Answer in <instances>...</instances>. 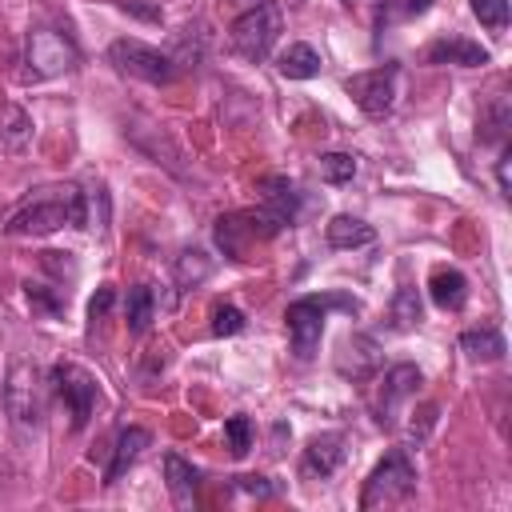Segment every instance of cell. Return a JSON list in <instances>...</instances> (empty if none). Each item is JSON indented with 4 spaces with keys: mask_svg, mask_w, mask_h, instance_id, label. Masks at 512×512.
<instances>
[{
    "mask_svg": "<svg viewBox=\"0 0 512 512\" xmlns=\"http://www.w3.org/2000/svg\"><path fill=\"white\" fill-rule=\"evenodd\" d=\"M88 208H84V192L76 184H48L36 188L32 196L20 200V208H12L8 216V236H44L56 228H84Z\"/></svg>",
    "mask_w": 512,
    "mask_h": 512,
    "instance_id": "obj_1",
    "label": "cell"
},
{
    "mask_svg": "<svg viewBox=\"0 0 512 512\" xmlns=\"http://www.w3.org/2000/svg\"><path fill=\"white\" fill-rule=\"evenodd\" d=\"M332 308H356V304L344 300V296H300V300L288 304L284 324H288L296 360H312V352L320 344V332H324V320H328Z\"/></svg>",
    "mask_w": 512,
    "mask_h": 512,
    "instance_id": "obj_2",
    "label": "cell"
},
{
    "mask_svg": "<svg viewBox=\"0 0 512 512\" xmlns=\"http://www.w3.org/2000/svg\"><path fill=\"white\" fill-rule=\"evenodd\" d=\"M416 492V468L408 460L404 448H392L376 468L372 476L364 480V492H360V508H380V504H396V500H408Z\"/></svg>",
    "mask_w": 512,
    "mask_h": 512,
    "instance_id": "obj_3",
    "label": "cell"
},
{
    "mask_svg": "<svg viewBox=\"0 0 512 512\" xmlns=\"http://www.w3.org/2000/svg\"><path fill=\"white\" fill-rule=\"evenodd\" d=\"M276 36H280V8L272 0H264V4H256L232 20V48L244 60H264L272 52Z\"/></svg>",
    "mask_w": 512,
    "mask_h": 512,
    "instance_id": "obj_4",
    "label": "cell"
},
{
    "mask_svg": "<svg viewBox=\"0 0 512 512\" xmlns=\"http://www.w3.org/2000/svg\"><path fill=\"white\" fill-rule=\"evenodd\" d=\"M4 408L16 424H40L44 420V376L36 364L16 360L4 380Z\"/></svg>",
    "mask_w": 512,
    "mask_h": 512,
    "instance_id": "obj_5",
    "label": "cell"
},
{
    "mask_svg": "<svg viewBox=\"0 0 512 512\" xmlns=\"http://www.w3.org/2000/svg\"><path fill=\"white\" fill-rule=\"evenodd\" d=\"M108 60L120 68V72H128V76H136V80H148V84H172L176 80V64L160 52V48H152V44H144V40H112V48H108Z\"/></svg>",
    "mask_w": 512,
    "mask_h": 512,
    "instance_id": "obj_6",
    "label": "cell"
},
{
    "mask_svg": "<svg viewBox=\"0 0 512 512\" xmlns=\"http://www.w3.org/2000/svg\"><path fill=\"white\" fill-rule=\"evenodd\" d=\"M80 60L76 44L56 32V28H40L28 36V64H32V76H60V72H72Z\"/></svg>",
    "mask_w": 512,
    "mask_h": 512,
    "instance_id": "obj_7",
    "label": "cell"
},
{
    "mask_svg": "<svg viewBox=\"0 0 512 512\" xmlns=\"http://www.w3.org/2000/svg\"><path fill=\"white\" fill-rule=\"evenodd\" d=\"M348 96L360 104V112L368 116H384L396 100V64H380V68H368V72H356L344 80Z\"/></svg>",
    "mask_w": 512,
    "mask_h": 512,
    "instance_id": "obj_8",
    "label": "cell"
},
{
    "mask_svg": "<svg viewBox=\"0 0 512 512\" xmlns=\"http://www.w3.org/2000/svg\"><path fill=\"white\" fill-rule=\"evenodd\" d=\"M52 384H56V392L68 404L72 428H84L88 416H92V408H96V380L80 364H56L52 368Z\"/></svg>",
    "mask_w": 512,
    "mask_h": 512,
    "instance_id": "obj_9",
    "label": "cell"
},
{
    "mask_svg": "<svg viewBox=\"0 0 512 512\" xmlns=\"http://www.w3.org/2000/svg\"><path fill=\"white\" fill-rule=\"evenodd\" d=\"M420 368L416 364H396V368H388L384 372V384H380V400H376V420L384 424V428H392L396 424V408H400V400H408L416 388H420Z\"/></svg>",
    "mask_w": 512,
    "mask_h": 512,
    "instance_id": "obj_10",
    "label": "cell"
},
{
    "mask_svg": "<svg viewBox=\"0 0 512 512\" xmlns=\"http://www.w3.org/2000/svg\"><path fill=\"white\" fill-rule=\"evenodd\" d=\"M340 460H344V436H340V432H324V436H316V440L304 448L300 472H304L308 480H328V476L340 468Z\"/></svg>",
    "mask_w": 512,
    "mask_h": 512,
    "instance_id": "obj_11",
    "label": "cell"
},
{
    "mask_svg": "<svg viewBox=\"0 0 512 512\" xmlns=\"http://www.w3.org/2000/svg\"><path fill=\"white\" fill-rule=\"evenodd\" d=\"M424 60L428 64H464V68H480L488 64V52L472 40H460V36H448V40H432L424 48Z\"/></svg>",
    "mask_w": 512,
    "mask_h": 512,
    "instance_id": "obj_12",
    "label": "cell"
},
{
    "mask_svg": "<svg viewBox=\"0 0 512 512\" xmlns=\"http://www.w3.org/2000/svg\"><path fill=\"white\" fill-rule=\"evenodd\" d=\"M152 444V436H148V428H124L120 436H116V448H112V460H108V468H104V484H116L124 472H128V464L144 452Z\"/></svg>",
    "mask_w": 512,
    "mask_h": 512,
    "instance_id": "obj_13",
    "label": "cell"
},
{
    "mask_svg": "<svg viewBox=\"0 0 512 512\" xmlns=\"http://www.w3.org/2000/svg\"><path fill=\"white\" fill-rule=\"evenodd\" d=\"M428 296L436 308L444 312H460L464 300H468V280L456 272V268H436L432 280H428Z\"/></svg>",
    "mask_w": 512,
    "mask_h": 512,
    "instance_id": "obj_14",
    "label": "cell"
},
{
    "mask_svg": "<svg viewBox=\"0 0 512 512\" xmlns=\"http://www.w3.org/2000/svg\"><path fill=\"white\" fill-rule=\"evenodd\" d=\"M164 476H168V488H172V496H176V504H188L192 496H196V484H200V472L184 460V456H176V452H168L164 456Z\"/></svg>",
    "mask_w": 512,
    "mask_h": 512,
    "instance_id": "obj_15",
    "label": "cell"
},
{
    "mask_svg": "<svg viewBox=\"0 0 512 512\" xmlns=\"http://www.w3.org/2000/svg\"><path fill=\"white\" fill-rule=\"evenodd\" d=\"M372 240H376L372 224H364V220H356V216H336V220L328 224V244H332V248H364V244H372Z\"/></svg>",
    "mask_w": 512,
    "mask_h": 512,
    "instance_id": "obj_16",
    "label": "cell"
},
{
    "mask_svg": "<svg viewBox=\"0 0 512 512\" xmlns=\"http://www.w3.org/2000/svg\"><path fill=\"white\" fill-rule=\"evenodd\" d=\"M316 72H320V52L312 44H292L280 56V76H288V80H312Z\"/></svg>",
    "mask_w": 512,
    "mask_h": 512,
    "instance_id": "obj_17",
    "label": "cell"
},
{
    "mask_svg": "<svg viewBox=\"0 0 512 512\" xmlns=\"http://www.w3.org/2000/svg\"><path fill=\"white\" fill-rule=\"evenodd\" d=\"M152 308H156V296H152V288L148 284H136V288H128V304H124V320H128V332H148V324H152Z\"/></svg>",
    "mask_w": 512,
    "mask_h": 512,
    "instance_id": "obj_18",
    "label": "cell"
},
{
    "mask_svg": "<svg viewBox=\"0 0 512 512\" xmlns=\"http://www.w3.org/2000/svg\"><path fill=\"white\" fill-rule=\"evenodd\" d=\"M460 348L472 360H500L504 356V336L496 328H472V332L460 336Z\"/></svg>",
    "mask_w": 512,
    "mask_h": 512,
    "instance_id": "obj_19",
    "label": "cell"
},
{
    "mask_svg": "<svg viewBox=\"0 0 512 512\" xmlns=\"http://www.w3.org/2000/svg\"><path fill=\"white\" fill-rule=\"evenodd\" d=\"M208 272H212V264H208L204 252H196V248L180 252V260H176V284H180V288H196Z\"/></svg>",
    "mask_w": 512,
    "mask_h": 512,
    "instance_id": "obj_20",
    "label": "cell"
},
{
    "mask_svg": "<svg viewBox=\"0 0 512 512\" xmlns=\"http://www.w3.org/2000/svg\"><path fill=\"white\" fill-rule=\"evenodd\" d=\"M320 176H324L328 184H348V180L356 176V160H352L348 152H324V156H320Z\"/></svg>",
    "mask_w": 512,
    "mask_h": 512,
    "instance_id": "obj_21",
    "label": "cell"
},
{
    "mask_svg": "<svg viewBox=\"0 0 512 512\" xmlns=\"http://www.w3.org/2000/svg\"><path fill=\"white\" fill-rule=\"evenodd\" d=\"M472 12L492 32H504L508 28V0H472Z\"/></svg>",
    "mask_w": 512,
    "mask_h": 512,
    "instance_id": "obj_22",
    "label": "cell"
},
{
    "mask_svg": "<svg viewBox=\"0 0 512 512\" xmlns=\"http://www.w3.org/2000/svg\"><path fill=\"white\" fill-rule=\"evenodd\" d=\"M392 316H396V328H412L420 320V296H416V288H400L396 292Z\"/></svg>",
    "mask_w": 512,
    "mask_h": 512,
    "instance_id": "obj_23",
    "label": "cell"
},
{
    "mask_svg": "<svg viewBox=\"0 0 512 512\" xmlns=\"http://www.w3.org/2000/svg\"><path fill=\"white\" fill-rule=\"evenodd\" d=\"M224 436H228L232 456H244L252 448V424H248V416H228L224 420Z\"/></svg>",
    "mask_w": 512,
    "mask_h": 512,
    "instance_id": "obj_24",
    "label": "cell"
},
{
    "mask_svg": "<svg viewBox=\"0 0 512 512\" xmlns=\"http://www.w3.org/2000/svg\"><path fill=\"white\" fill-rule=\"evenodd\" d=\"M240 328H244V312H240V308L220 304V308L212 312V332H216V336H236Z\"/></svg>",
    "mask_w": 512,
    "mask_h": 512,
    "instance_id": "obj_25",
    "label": "cell"
},
{
    "mask_svg": "<svg viewBox=\"0 0 512 512\" xmlns=\"http://www.w3.org/2000/svg\"><path fill=\"white\" fill-rule=\"evenodd\" d=\"M28 300L36 308H44V312H64V300L60 296H48V288H40V284H28Z\"/></svg>",
    "mask_w": 512,
    "mask_h": 512,
    "instance_id": "obj_26",
    "label": "cell"
},
{
    "mask_svg": "<svg viewBox=\"0 0 512 512\" xmlns=\"http://www.w3.org/2000/svg\"><path fill=\"white\" fill-rule=\"evenodd\" d=\"M112 300H116V292H112L108 284H104V288H96V296L88 300V316H92V320H100V316L112 308Z\"/></svg>",
    "mask_w": 512,
    "mask_h": 512,
    "instance_id": "obj_27",
    "label": "cell"
},
{
    "mask_svg": "<svg viewBox=\"0 0 512 512\" xmlns=\"http://www.w3.org/2000/svg\"><path fill=\"white\" fill-rule=\"evenodd\" d=\"M240 488L252 496H272V484H264V476H240Z\"/></svg>",
    "mask_w": 512,
    "mask_h": 512,
    "instance_id": "obj_28",
    "label": "cell"
},
{
    "mask_svg": "<svg viewBox=\"0 0 512 512\" xmlns=\"http://www.w3.org/2000/svg\"><path fill=\"white\" fill-rule=\"evenodd\" d=\"M508 172H512V152H504V156H500V168H496V176H500V192H504V196H512V180H508Z\"/></svg>",
    "mask_w": 512,
    "mask_h": 512,
    "instance_id": "obj_29",
    "label": "cell"
}]
</instances>
